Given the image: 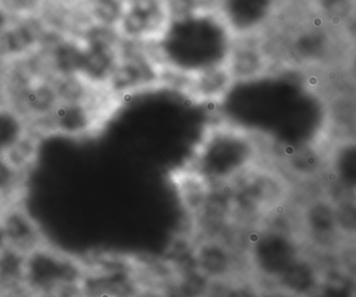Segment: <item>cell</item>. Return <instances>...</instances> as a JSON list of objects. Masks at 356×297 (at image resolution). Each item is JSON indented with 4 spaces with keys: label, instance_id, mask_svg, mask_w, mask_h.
I'll return each mask as SVG.
<instances>
[{
    "label": "cell",
    "instance_id": "obj_3",
    "mask_svg": "<svg viewBox=\"0 0 356 297\" xmlns=\"http://www.w3.org/2000/svg\"><path fill=\"white\" fill-rule=\"evenodd\" d=\"M103 119L99 110L89 103H60L45 119L37 124L49 134L82 138L97 132L105 121Z\"/></svg>",
    "mask_w": 356,
    "mask_h": 297
},
{
    "label": "cell",
    "instance_id": "obj_18",
    "mask_svg": "<svg viewBox=\"0 0 356 297\" xmlns=\"http://www.w3.org/2000/svg\"><path fill=\"white\" fill-rule=\"evenodd\" d=\"M3 6L11 11H28L36 7L38 0H3Z\"/></svg>",
    "mask_w": 356,
    "mask_h": 297
},
{
    "label": "cell",
    "instance_id": "obj_17",
    "mask_svg": "<svg viewBox=\"0 0 356 297\" xmlns=\"http://www.w3.org/2000/svg\"><path fill=\"white\" fill-rule=\"evenodd\" d=\"M95 13L104 24H113L120 18V3L116 0H97Z\"/></svg>",
    "mask_w": 356,
    "mask_h": 297
},
{
    "label": "cell",
    "instance_id": "obj_11",
    "mask_svg": "<svg viewBox=\"0 0 356 297\" xmlns=\"http://www.w3.org/2000/svg\"><path fill=\"white\" fill-rule=\"evenodd\" d=\"M30 130L28 120L17 110L0 107V157L7 155Z\"/></svg>",
    "mask_w": 356,
    "mask_h": 297
},
{
    "label": "cell",
    "instance_id": "obj_16",
    "mask_svg": "<svg viewBox=\"0 0 356 297\" xmlns=\"http://www.w3.org/2000/svg\"><path fill=\"white\" fill-rule=\"evenodd\" d=\"M36 42L34 33L26 26H18L8 33L5 47L11 55H20L28 51Z\"/></svg>",
    "mask_w": 356,
    "mask_h": 297
},
{
    "label": "cell",
    "instance_id": "obj_15",
    "mask_svg": "<svg viewBox=\"0 0 356 297\" xmlns=\"http://www.w3.org/2000/svg\"><path fill=\"white\" fill-rule=\"evenodd\" d=\"M56 91L60 103H88L86 87L76 76H63Z\"/></svg>",
    "mask_w": 356,
    "mask_h": 297
},
{
    "label": "cell",
    "instance_id": "obj_12",
    "mask_svg": "<svg viewBox=\"0 0 356 297\" xmlns=\"http://www.w3.org/2000/svg\"><path fill=\"white\" fill-rule=\"evenodd\" d=\"M24 172L20 171L6 157H0V203L3 207L13 203L24 185Z\"/></svg>",
    "mask_w": 356,
    "mask_h": 297
},
{
    "label": "cell",
    "instance_id": "obj_8",
    "mask_svg": "<svg viewBox=\"0 0 356 297\" xmlns=\"http://www.w3.org/2000/svg\"><path fill=\"white\" fill-rule=\"evenodd\" d=\"M114 45L115 41L87 42L80 74L93 82L109 80L118 63Z\"/></svg>",
    "mask_w": 356,
    "mask_h": 297
},
{
    "label": "cell",
    "instance_id": "obj_20",
    "mask_svg": "<svg viewBox=\"0 0 356 297\" xmlns=\"http://www.w3.org/2000/svg\"><path fill=\"white\" fill-rule=\"evenodd\" d=\"M3 203H0V211H1V209H3Z\"/></svg>",
    "mask_w": 356,
    "mask_h": 297
},
{
    "label": "cell",
    "instance_id": "obj_6",
    "mask_svg": "<svg viewBox=\"0 0 356 297\" xmlns=\"http://www.w3.org/2000/svg\"><path fill=\"white\" fill-rule=\"evenodd\" d=\"M158 78V66L153 60L145 55H132L118 62L108 82L115 92H129L149 86Z\"/></svg>",
    "mask_w": 356,
    "mask_h": 297
},
{
    "label": "cell",
    "instance_id": "obj_2",
    "mask_svg": "<svg viewBox=\"0 0 356 297\" xmlns=\"http://www.w3.org/2000/svg\"><path fill=\"white\" fill-rule=\"evenodd\" d=\"M86 271L72 255L47 243L37 246L24 257L22 287L30 296H44L84 286Z\"/></svg>",
    "mask_w": 356,
    "mask_h": 297
},
{
    "label": "cell",
    "instance_id": "obj_4",
    "mask_svg": "<svg viewBox=\"0 0 356 297\" xmlns=\"http://www.w3.org/2000/svg\"><path fill=\"white\" fill-rule=\"evenodd\" d=\"M168 28V14L162 0H132L122 19L124 34L130 38H162Z\"/></svg>",
    "mask_w": 356,
    "mask_h": 297
},
{
    "label": "cell",
    "instance_id": "obj_5",
    "mask_svg": "<svg viewBox=\"0 0 356 297\" xmlns=\"http://www.w3.org/2000/svg\"><path fill=\"white\" fill-rule=\"evenodd\" d=\"M0 223L3 226L7 246L24 255L44 243L39 226L32 216L15 203L1 209Z\"/></svg>",
    "mask_w": 356,
    "mask_h": 297
},
{
    "label": "cell",
    "instance_id": "obj_9",
    "mask_svg": "<svg viewBox=\"0 0 356 297\" xmlns=\"http://www.w3.org/2000/svg\"><path fill=\"white\" fill-rule=\"evenodd\" d=\"M225 64L233 80L257 78L266 69L264 55L252 45L230 47Z\"/></svg>",
    "mask_w": 356,
    "mask_h": 297
},
{
    "label": "cell",
    "instance_id": "obj_10",
    "mask_svg": "<svg viewBox=\"0 0 356 297\" xmlns=\"http://www.w3.org/2000/svg\"><path fill=\"white\" fill-rule=\"evenodd\" d=\"M57 91L47 84L30 87L22 95V110L19 112L29 124H39L59 105Z\"/></svg>",
    "mask_w": 356,
    "mask_h": 297
},
{
    "label": "cell",
    "instance_id": "obj_1",
    "mask_svg": "<svg viewBox=\"0 0 356 297\" xmlns=\"http://www.w3.org/2000/svg\"><path fill=\"white\" fill-rule=\"evenodd\" d=\"M260 153L257 139L247 130L214 124L202 135L186 172L204 186L227 184L249 174Z\"/></svg>",
    "mask_w": 356,
    "mask_h": 297
},
{
    "label": "cell",
    "instance_id": "obj_13",
    "mask_svg": "<svg viewBox=\"0 0 356 297\" xmlns=\"http://www.w3.org/2000/svg\"><path fill=\"white\" fill-rule=\"evenodd\" d=\"M84 59V49L72 42L58 45L54 51V64L61 76H76L80 74Z\"/></svg>",
    "mask_w": 356,
    "mask_h": 297
},
{
    "label": "cell",
    "instance_id": "obj_19",
    "mask_svg": "<svg viewBox=\"0 0 356 297\" xmlns=\"http://www.w3.org/2000/svg\"><path fill=\"white\" fill-rule=\"evenodd\" d=\"M6 24V18L5 16H3V14L0 12V30L5 26Z\"/></svg>",
    "mask_w": 356,
    "mask_h": 297
},
{
    "label": "cell",
    "instance_id": "obj_7",
    "mask_svg": "<svg viewBox=\"0 0 356 297\" xmlns=\"http://www.w3.org/2000/svg\"><path fill=\"white\" fill-rule=\"evenodd\" d=\"M232 82L226 64L222 63L188 76L187 89L197 101H216L226 95Z\"/></svg>",
    "mask_w": 356,
    "mask_h": 297
},
{
    "label": "cell",
    "instance_id": "obj_14",
    "mask_svg": "<svg viewBox=\"0 0 356 297\" xmlns=\"http://www.w3.org/2000/svg\"><path fill=\"white\" fill-rule=\"evenodd\" d=\"M37 153H38V140L30 130V132L3 157L7 158L20 171L26 173L35 163Z\"/></svg>",
    "mask_w": 356,
    "mask_h": 297
}]
</instances>
